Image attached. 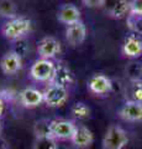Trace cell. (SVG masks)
Masks as SVG:
<instances>
[{"label":"cell","mask_w":142,"mask_h":149,"mask_svg":"<svg viewBox=\"0 0 142 149\" xmlns=\"http://www.w3.org/2000/svg\"><path fill=\"white\" fill-rule=\"evenodd\" d=\"M21 67H22L21 55H19L16 51H9L0 60V68L8 76H11V74L19 72Z\"/></svg>","instance_id":"obj_8"},{"label":"cell","mask_w":142,"mask_h":149,"mask_svg":"<svg viewBox=\"0 0 142 149\" xmlns=\"http://www.w3.org/2000/svg\"><path fill=\"white\" fill-rule=\"evenodd\" d=\"M36 138L40 137H52L51 136V120L48 119H41L35 124L34 128Z\"/></svg>","instance_id":"obj_18"},{"label":"cell","mask_w":142,"mask_h":149,"mask_svg":"<svg viewBox=\"0 0 142 149\" xmlns=\"http://www.w3.org/2000/svg\"><path fill=\"white\" fill-rule=\"evenodd\" d=\"M77 130V124L68 119L51 120V136L56 141H72Z\"/></svg>","instance_id":"obj_5"},{"label":"cell","mask_w":142,"mask_h":149,"mask_svg":"<svg viewBox=\"0 0 142 149\" xmlns=\"http://www.w3.org/2000/svg\"><path fill=\"white\" fill-rule=\"evenodd\" d=\"M130 15V1H117L110 9V16L114 19H122Z\"/></svg>","instance_id":"obj_16"},{"label":"cell","mask_w":142,"mask_h":149,"mask_svg":"<svg viewBox=\"0 0 142 149\" xmlns=\"http://www.w3.org/2000/svg\"><path fill=\"white\" fill-rule=\"evenodd\" d=\"M130 14L137 16H142V0L130 1Z\"/></svg>","instance_id":"obj_22"},{"label":"cell","mask_w":142,"mask_h":149,"mask_svg":"<svg viewBox=\"0 0 142 149\" xmlns=\"http://www.w3.org/2000/svg\"><path fill=\"white\" fill-rule=\"evenodd\" d=\"M20 102L26 108H36L43 102V92L34 87H27L20 92Z\"/></svg>","instance_id":"obj_11"},{"label":"cell","mask_w":142,"mask_h":149,"mask_svg":"<svg viewBox=\"0 0 142 149\" xmlns=\"http://www.w3.org/2000/svg\"><path fill=\"white\" fill-rule=\"evenodd\" d=\"M31 30V20L24 16H16L14 19H10L4 24L1 32L5 39L15 41L20 40L26 34H29Z\"/></svg>","instance_id":"obj_1"},{"label":"cell","mask_w":142,"mask_h":149,"mask_svg":"<svg viewBox=\"0 0 142 149\" xmlns=\"http://www.w3.org/2000/svg\"><path fill=\"white\" fill-rule=\"evenodd\" d=\"M0 15L4 17H16V5L12 1H0Z\"/></svg>","instance_id":"obj_20"},{"label":"cell","mask_w":142,"mask_h":149,"mask_svg":"<svg viewBox=\"0 0 142 149\" xmlns=\"http://www.w3.org/2000/svg\"><path fill=\"white\" fill-rule=\"evenodd\" d=\"M57 65L52 60L40 58L32 63L30 68V77L36 82H49L53 81Z\"/></svg>","instance_id":"obj_2"},{"label":"cell","mask_w":142,"mask_h":149,"mask_svg":"<svg viewBox=\"0 0 142 149\" xmlns=\"http://www.w3.org/2000/svg\"><path fill=\"white\" fill-rule=\"evenodd\" d=\"M32 149H58V144L53 137H40L35 139Z\"/></svg>","instance_id":"obj_17"},{"label":"cell","mask_w":142,"mask_h":149,"mask_svg":"<svg viewBox=\"0 0 142 149\" xmlns=\"http://www.w3.org/2000/svg\"><path fill=\"white\" fill-rule=\"evenodd\" d=\"M3 112H4V101L1 100V97H0V117L3 116Z\"/></svg>","instance_id":"obj_24"},{"label":"cell","mask_w":142,"mask_h":149,"mask_svg":"<svg viewBox=\"0 0 142 149\" xmlns=\"http://www.w3.org/2000/svg\"><path fill=\"white\" fill-rule=\"evenodd\" d=\"M86 27L83 21H78L75 24L67 26L66 29V40L72 46H79L85 41Z\"/></svg>","instance_id":"obj_9"},{"label":"cell","mask_w":142,"mask_h":149,"mask_svg":"<svg viewBox=\"0 0 142 149\" xmlns=\"http://www.w3.org/2000/svg\"><path fill=\"white\" fill-rule=\"evenodd\" d=\"M86 8H102L105 5L104 0H83L82 1Z\"/></svg>","instance_id":"obj_23"},{"label":"cell","mask_w":142,"mask_h":149,"mask_svg":"<svg viewBox=\"0 0 142 149\" xmlns=\"http://www.w3.org/2000/svg\"><path fill=\"white\" fill-rule=\"evenodd\" d=\"M43 92V102L46 106L51 108H57L66 103L68 98V90L67 87L58 85V83H49L45 88Z\"/></svg>","instance_id":"obj_4"},{"label":"cell","mask_w":142,"mask_h":149,"mask_svg":"<svg viewBox=\"0 0 142 149\" xmlns=\"http://www.w3.org/2000/svg\"><path fill=\"white\" fill-rule=\"evenodd\" d=\"M119 114L123 120H127V122H142V103L127 101L120 108Z\"/></svg>","instance_id":"obj_10"},{"label":"cell","mask_w":142,"mask_h":149,"mask_svg":"<svg viewBox=\"0 0 142 149\" xmlns=\"http://www.w3.org/2000/svg\"><path fill=\"white\" fill-rule=\"evenodd\" d=\"M88 88L91 93L97 96L106 95L113 90V82L111 80L103 73H95L93 74L88 81Z\"/></svg>","instance_id":"obj_7"},{"label":"cell","mask_w":142,"mask_h":149,"mask_svg":"<svg viewBox=\"0 0 142 149\" xmlns=\"http://www.w3.org/2000/svg\"><path fill=\"white\" fill-rule=\"evenodd\" d=\"M59 52H61V44L57 39H54L52 36H46L40 40L37 45V54L40 58L52 60Z\"/></svg>","instance_id":"obj_6"},{"label":"cell","mask_w":142,"mask_h":149,"mask_svg":"<svg viewBox=\"0 0 142 149\" xmlns=\"http://www.w3.org/2000/svg\"><path fill=\"white\" fill-rule=\"evenodd\" d=\"M131 96H132L131 101L142 103V82L141 81L134 82V85L131 87Z\"/></svg>","instance_id":"obj_21"},{"label":"cell","mask_w":142,"mask_h":149,"mask_svg":"<svg viewBox=\"0 0 142 149\" xmlns=\"http://www.w3.org/2000/svg\"><path fill=\"white\" fill-rule=\"evenodd\" d=\"M129 143V137L125 129L113 124L108 128L103 138V149H123Z\"/></svg>","instance_id":"obj_3"},{"label":"cell","mask_w":142,"mask_h":149,"mask_svg":"<svg viewBox=\"0 0 142 149\" xmlns=\"http://www.w3.org/2000/svg\"><path fill=\"white\" fill-rule=\"evenodd\" d=\"M57 19L62 24L69 26L80 21V10L73 4H63L57 11Z\"/></svg>","instance_id":"obj_12"},{"label":"cell","mask_w":142,"mask_h":149,"mask_svg":"<svg viewBox=\"0 0 142 149\" xmlns=\"http://www.w3.org/2000/svg\"><path fill=\"white\" fill-rule=\"evenodd\" d=\"M73 146L77 149H86L91 147L94 142V134L93 132L85 125H77V130L74 137L72 138Z\"/></svg>","instance_id":"obj_13"},{"label":"cell","mask_w":142,"mask_h":149,"mask_svg":"<svg viewBox=\"0 0 142 149\" xmlns=\"http://www.w3.org/2000/svg\"><path fill=\"white\" fill-rule=\"evenodd\" d=\"M73 80H74V76H73V73L69 68L64 66V65H57L56 73H54L53 81L51 83H58V85L67 87L73 82Z\"/></svg>","instance_id":"obj_15"},{"label":"cell","mask_w":142,"mask_h":149,"mask_svg":"<svg viewBox=\"0 0 142 149\" xmlns=\"http://www.w3.org/2000/svg\"><path fill=\"white\" fill-rule=\"evenodd\" d=\"M142 54V39L139 35H131L122 45V55L129 58H136Z\"/></svg>","instance_id":"obj_14"},{"label":"cell","mask_w":142,"mask_h":149,"mask_svg":"<svg viewBox=\"0 0 142 149\" xmlns=\"http://www.w3.org/2000/svg\"><path fill=\"white\" fill-rule=\"evenodd\" d=\"M0 133H1V125H0Z\"/></svg>","instance_id":"obj_25"},{"label":"cell","mask_w":142,"mask_h":149,"mask_svg":"<svg viewBox=\"0 0 142 149\" xmlns=\"http://www.w3.org/2000/svg\"><path fill=\"white\" fill-rule=\"evenodd\" d=\"M71 112L73 117H75L78 119H86L90 116V108L84 102H77V103H74L72 106Z\"/></svg>","instance_id":"obj_19"}]
</instances>
